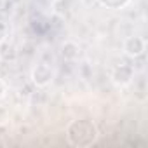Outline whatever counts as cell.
<instances>
[{"instance_id":"6","label":"cell","mask_w":148,"mask_h":148,"mask_svg":"<svg viewBox=\"0 0 148 148\" xmlns=\"http://www.w3.org/2000/svg\"><path fill=\"white\" fill-rule=\"evenodd\" d=\"M79 54H80V49H79V45L75 42L68 40V42H64L61 45V58L66 59V61H75L79 58Z\"/></svg>"},{"instance_id":"5","label":"cell","mask_w":148,"mask_h":148,"mask_svg":"<svg viewBox=\"0 0 148 148\" xmlns=\"http://www.w3.org/2000/svg\"><path fill=\"white\" fill-rule=\"evenodd\" d=\"M18 59V47L14 42H11L9 38L0 42V61L4 63H14Z\"/></svg>"},{"instance_id":"3","label":"cell","mask_w":148,"mask_h":148,"mask_svg":"<svg viewBox=\"0 0 148 148\" xmlns=\"http://www.w3.org/2000/svg\"><path fill=\"white\" fill-rule=\"evenodd\" d=\"M110 79H112L113 86H117V87H127L134 80V68L131 64H125V63L117 64V66H113V70L110 73Z\"/></svg>"},{"instance_id":"10","label":"cell","mask_w":148,"mask_h":148,"mask_svg":"<svg viewBox=\"0 0 148 148\" xmlns=\"http://www.w3.org/2000/svg\"><path fill=\"white\" fill-rule=\"evenodd\" d=\"M5 96H7V84L0 79V99H4Z\"/></svg>"},{"instance_id":"1","label":"cell","mask_w":148,"mask_h":148,"mask_svg":"<svg viewBox=\"0 0 148 148\" xmlns=\"http://www.w3.org/2000/svg\"><path fill=\"white\" fill-rule=\"evenodd\" d=\"M66 141L71 146H77V148H86L96 143L99 132L98 127L92 120L89 119H77V120H71L66 125Z\"/></svg>"},{"instance_id":"4","label":"cell","mask_w":148,"mask_h":148,"mask_svg":"<svg viewBox=\"0 0 148 148\" xmlns=\"http://www.w3.org/2000/svg\"><path fill=\"white\" fill-rule=\"evenodd\" d=\"M122 51H124L125 56H129V58H132V59L141 58V56L145 54V51H146V42H145V38H141V37H138V35H131V37H127V38L124 40Z\"/></svg>"},{"instance_id":"2","label":"cell","mask_w":148,"mask_h":148,"mask_svg":"<svg viewBox=\"0 0 148 148\" xmlns=\"http://www.w3.org/2000/svg\"><path fill=\"white\" fill-rule=\"evenodd\" d=\"M54 68L49 64V63H37L33 68H32V75H30V79H32V82L37 86V87H47V86H51L52 84V80H54Z\"/></svg>"},{"instance_id":"9","label":"cell","mask_w":148,"mask_h":148,"mask_svg":"<svg viewBox=\"0 0 148 148\" xmlns=\"http://www.w3.org/2000/svg\"><path fill=\"white\" fill-rule=\"evenodd\" d=\"M5 38H9V28L4 21H0V42L5 40Z\"/></svg>"},{"instance_id":"11","label":"cell","mask_w":148,"mask_h":148,"mask_svg":"<svg viewBox=\"0 0 148 148\" xmlns=\"http://www.w3.org/2000/svg\"><path fill=\"white\" fill-rule=\"evenodd\" d=\"M0 146H4V141H0Z\"/></svg>"},{"instance_id":"7","label":"cell","mask_w":148,"mask_h":148,"mask_svg":"<svg viewBox=\"0 0 148 148\" xmlns=\"http://www.w3.org/2000/svg\"><path fill=\"white\" fill-rule=\"evenodd\" d=\"M96 2L108 11H122L131 4V0H96Z\"/></svg>"},{"instance_id":"8","label":"cell","mask_w":148,"mask_h":148,"mask_svg":"<svg viewBox=\"0 0 148 148\" xmlns=\"http://www.w3.org/2000/svg\"><path fill=\"white\" fill-rule=\"evenodd\" d=\"M7 122H9V112H7V108L0 106V127L5 125Z\"/></svg>"}]
</instances>
